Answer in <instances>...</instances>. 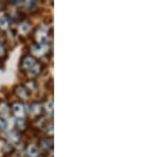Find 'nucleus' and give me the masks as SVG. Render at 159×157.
<instances>
[{
  "mask_svg": "<svg viewBox=\"0 0 159 157\" xmlns=\"http://www.w3.org/2000/svg\"><path fill=\"white\" fill-rule=\"evenodd\" d=\"M46 109H47V112L49 113L50 115H52V112H53V103H52V101L48 102L47 104H46Z\"/></svg>",
  "mask_w": 159,
  "mask_h": 157,
  "instance_id": "nucleus-13",
  "label": "nucleus"
},
{
  "mask_svg": "<svg viewBox=\"0 0 159 157\" xmlns=\"http://www.w3.org/2000/svg\"><path fill=\"white\" fill-rule=\"evenodd\" d=\"M47 50H48L47 45H43V44H36V45L33 46V52H34L35 54L42 55Z\"/></svg>",
  "mask_w": 159,
  "mask_h": 157,
  "instance_id": "nucleus-3",
  "label": "nucleus"
},
{
  "mask_svg": "<svg viewBox=\"0 0 159 157\" xmlns=\"http://www.w3.org/2000/svg\"><path fill=\"white\" fill-rule=\"evenodd\" d=\"M7 121L3 118H0V131H6L7 128Z\"/></svg>",
  "mask_w": 159,
  "mask_h": 157,
  "instance_id": "nucleus-11",
  "label": "nucleus"
},
{
  "mask_svg": "<svg viewBox=\"0 0 159 157\" xmlns=\"http://www.w3.org/2000/svg\"><path fill=\"white\" fill-rule=\"evenodd\" d=\"M30 112L32 115L34 116H39L42 115V106L38 103H32L30 105Z\"/></svg>",
  "mask_w": 159,
  "mask_h": 157,
  "instance_id": "nucleus-4",
  "label": "nucleus"
},
{
  "mask_svg": "<svg viewBox=\"0 0 159 157\" xmlns=\"http://www.w3.org/2000/svg\"><path fill=\"white\" fill-rule=\"evenodd\" d=\"M19 29H20V31H21L22 33H27L28 31L30 30V25L29 24H25H25H21V25H20Z\"/></svg>",
  "mask_w": 159,
  "mask_h": 157,
  "instance_id": "nucleus-12",
  "label": "nucleus"
},
{
  "mask_svg": "<svg viewBox=\"0 0 159 157\" xmlns=\"http://www.w3.org/2000/svg\"><path fill=\"white\" fill-rule=\"evenodd\" d=\"M36 64V60H35L33 56L31 55H27L22 58V62H21V67L25 69V70H30L33 66Z\"/></svg>",
  "mask_w": 159,
  "mask_h": 157,
  "instance_id": "nucleus-1",
  "label": "nucleus"
},
{
  "mask_svg": "<svg viewBox=\"0 0 159 157\" xmlns=\"http://www.w3.org/2000/svg\"><path fill=\"white\" fill-rule=\"evenodd\" d=\"M15 91H16V94L18 95L20 98H22V99H27V98L29 97V92H28L27 88H25V87H24V86L16 87Z\"/></svg>",
  "mask_w": 159,
  "mask_h": 157,
  "instance_id": "nucleus-5",
  "label": "nucleus"
},
{
  "mask_svg": "<svg viewBox=\"0 0 159 157\" xmlns=\"http://www.w3.org/2000/svg\"><path fill=\"white\" fill-rule=\"evenodd\" d=\"M40 145H42L43 149H46V150L52 149V146H53V139L52 138L43 139V140L42 141V143H40Z\"/></svg>",
  "mask_w": 159,
  "mask_h": 157,
  "instance_id": "nucleus-6",
  "label": "nucleus"
},
{
  "mask_svg": "<svg viewBox=\"0 0 159 157\" xmlns=\"http://www.w3.org/2000/svg\"><path fill=\"white\" fill-rule=\"evenodd\" d=\"M17 125H18L19 127H25V119H18V120H17Z\"/></svg>",
  "mask_w": 159,
  "mask_h": 157,
  "instance_id": "nucleus-15",
  "label": "nucleus"
},
{
  "mask_svg": "<svg viewBox=\"0 0 159 157\" xmlns=\"http://www.w3.org/2000/svg\"><path fill=\"white\" fill-rule=\"evenodd\" d=\"M4 54H6V49H4V46L2 44H0V58H3Z\"/></svg>",
  "mask_w": 159,
  "mask_h": 157,
  "instance_id": "nucleus-14",
  "label": "nucleus"
},
{
  "mask_svg": "<svg viewBox=\"0 0 159 157\" xmlns=\"http://www.w3.org/2000/svg\"><path fill=\"white\" fill-rule=\"evenodd\" d=\"M9 112H10V109H9V107H7V105L4 104V103H1V104H0V114L2 116H7L9 114Z\"/></svg>",
  "mask_w": 159,
  "mask_h": 157,
  "instance_id": "nucleus-10",
  "label": "nucleus"
},
{
  "mask_svg": "<svg viewBox=\"0 0 159 157\" xmlns=\"http://www.w3.org/2000/svg\"><path fill=\"white\" fill-rule=\"evenodd\" d=\"M27 153L30 157H37L38 156V149L35 145H29L27 148Z\"/></svg>",
  "mask_w": 159,
  "mask_h": 157,
  "instance_id": "nucleus-7",
  "label": "nucleus"
},
{
  "mask_svg": "<svg viewBox=\"0 0 159 157\" xmlns=\"http://www.w3.org/2000/svg\"><path fill=\"white\" fill-rule=\"evenodd\" d=\"M12 110H13V114H14L16 117H18L21 119L22 117L25 116V109H24V105L19 102H16L13 104V107H12Z\"/></svg>",
  "mask_w": 159,
  "mask_h": 157,
  "instance_id": "nucleus-2",
  "label": "nucleus"
},
{
  "mask_svg": "<svg viewBox=\"0 0 159 157\" xmlns=\"http://www.w3.org/2000/svg\"><path fill=\"white\" fill-rule=\"evenodd\" d=\"M42 69H43V66L40 65V64H35L34 66L32 67V68L30 69L29 70V72L32 74V76H36V74H38L40 72V71H42Z\"/></svg>",
  "mask_w": 159,
  "mask_h": 157,
  "instance_id": "nucleus-8",
  "label": "nucleus"
},
{
  "mask_svg": "<svg viewBox=\"0 0 159 157\" xmlns=\"http://www.w3.org/2000/svg\"><path fill=\"white\" fill-rule=\"evenodd\" d=\"M9 18L7 17H0V28L1 29H7L9 27Z\"/></svg>",
  "mask_w": 159,
  "mask_h": 157,
  "instance_id": "nucleus-9",
  "label": "nucleus"
}]
</instances>
